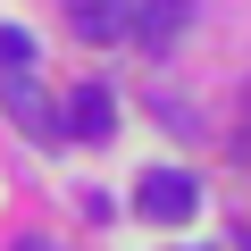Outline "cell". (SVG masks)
I'll return each mask as SVG.
<instances>
[{
	"mask_svg": "<svg viewBox=\"0 0 251 251\" xmlns=\"http://www.w3.org/2000/svg\"><path fill=\"white\" fill-rule=\"evenodd\" d=\"M59 134H67V143H109V134H117V92H109V84H75L67 109H59Z\"/></svg>",
	"mask_w": 251,
	"mask_h": 251,
	"instance_id": "obj_3",
	"label": "cell"
},
{
	"mask_svg": "<svg viewBox=\"0 0 251 251\" xmlns=\"http://www.w3.org/2000/svg\"><path fill=\"white\" fill-rule=\"evenodd\" d=\"M0 109H9L34 143H67L59 134V109L42 100V50L25 25H0Z\"/></svg>",
	"mask_w": 251,
	"mask_h": 251,
	"instance_id": "obj_1",
	"label": "cell"
},
{
	"mask_svg": "<svg viewBox=\"0 0 251 251\" xmlns=\"http://www.w3.org/2000/svg\"><path fill=\"white\" fill-rule=\"evenodd\" d=\"M134 209H143L151 226H184V218L201 209V184H193L184 168H151V176L134 184Z\"/></svg>",
	"mask_w": 251,
	"mask_h": 251,
	"instance_id": "obj_2",
	"label": "cell"
},
{
	"mask_svg": "<svg viewBox=\"0 0 251 251\" xmlns=\"http://www.w3.org/2000/svg\"><path fill=\"white\" fill-rule=\"evenodd\" d=\"M234 159L251 168V100H243V126H234Z\"/></svg>",
	"mask_w": 251,
	"mask_h": 251,
	"instance_id": "obj_6",
	"label": "cell"
},
{
	"mask_svg": "<svg viewBox=\"0 0 251 251\" xmlns=\"http://www.w3.org/2000/svg\"><path fill=\"white\" fill-rule=\"evenodd\" d=\"M67 25L84 42H117L126 34V0H67Z\"/></svg>",
	"mask_w": 251,
	"mask_h": 251,
	"instance_id": "obj_4",
	"label": "cell"
},
{
	"mask_svg": "<svg viewBox=\"0 0 251 251\" xmlns=\"http://www.w3.org/2000/svg\"><path fill=\"white\" fill-rule=\"evenodd\" d=\"M184 17H193V0H151V9H143V17H126V25L159 50V42H176V34H184Z\"/></svg>",
	"mask_w": 251,
	"mask_h": 251,
	"instance_id": "obj_5",
	"label": "cell"
},
{
	"mask_svg": "<svg viewBox=\"0 0 251 251\" xmlns=\"http://www.w3.org/2000/svg\"><path fill=\"white\" fill-rule=\"evenodd\" d=\"M17 251H59V243H17Z\"/></svg>",
	"mask_w": 251,
	"mask_h": 251,
	"instance_id": "obj_7",
	"label": "cell"
}]
</instances>
